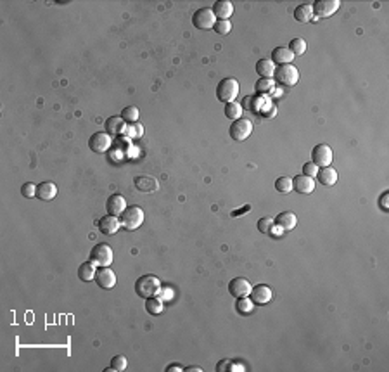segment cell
Returning <instances> with one entry per match:
<instances>
[{"label":"cell","mask_w":389,"mask_h":372,"mask_svg":"<svg viewBox=\"0 0 389 372\" xmlns=\"http://www.w3.org/2000/svg\"><path fill=\"white\" fill-rule=\"evenodd\" d=\"M237 312H240L242 315H249L255 310V303L249 296H244V298H237V305H235Z\"/></svg>","instance_id":"30"},{"label":"cell","mask_w":389,"mask_h":372,"mask_svg":"<svg viewBox=\"0 0 389 372\" xmlns=\"http://www.w3.org/2000/svg\"><path fill=\"white\" fill-rule=\"evenodd\" d=\"M292 59H294V54L287 49V47H275L272 50V63L273 64H292Z\"/></svg>","instance_id":"18"},{"label":"cell","mask_w":389,"mask_h":372,"mask_svg":"<svg viewBox=\"0 0 389 372\" xmlns=\"http://www.w3.org/2000/svg\"><path fill=\"white\" fill-rule=\"evenodd\" d=\"M332 160H334V152H332L330 146L327 144H318V146L313 147L312 151V163H315L318 168H325V166H330Z\"/></svg>","instance_id":"7"},{"label":"cell","mask_w":389,"mask_h":372,"mask_svg":"<svg viewBox=\"0 0 389 372\" xmlns=\"http://www.w3.org/2000/svg\"><path fill=\"white\" fill-rule=\"evenodd\" d=\"M21 194L26 199H32L33 196H37V185H33L32 182H26L23 187H21Z\"/></svg>","instance_id":"38"},{"label":"cell","mask_w":389,"mask_h":372,"mask_svg":"<svg viewBox=\"0 0 389 372\" xmlns=\"http://www.w3.org/2000/svg\"><path fill=\"white\" fill-rule=\"evenodd\" d=\"M275 223L287 232V230L294 229L296 223H298V218H296V215L292 211H282V213H279L277 218H275Z\"/></svg>","instance_id":"21"},{"label":"cell","mask_w":389,"mask_h":372,"mask_svg":"<svg viewBox=\"0 0 389 372\" xmlns=\"http://www.w3.org/2000/svg\"><path fill=\"white\" fill-rule=\"evenodd\" d=\"M216 23V16L209 7H201L192 16V24L198 30H211Z\"/></svg>","instance_id":"6"},{"label":"cell","mask_w":389,"mask_h":372,"mask_svg":"<svg viewBox=\"0 0 389 372\" xmlns=\"http://www.w3.org/2000/svg\"><path fill=\"white\" fill-rule=\"evenodd\" d=\"M135 185H137V189L142 192H151V191L157 189V182L154 178H149V177H137L135 178Z\"/></svg>","instance_id":"28"},{"label":"cell","mask_w":389,"mask_h":372,"mask_svg":"<svg viewBox=\"0 0 389 372\" xmlns=\"http://www.w3.org/2000/svg\"><path fill=\"white\" fill-rule=\"evenodd\" d=\"M159 291H161V281L152 274L142 275V277L137 279V282H135V293L141 298L157 296Z\"/></svg>","instance_id":"1"},{"label":"cell","mask_w":389,"mask_h":372,"mask_svg":"<svg viewBox=\"0 0 389 372\" xmlns=\"http://www.w3.org/2000/svg\"><path fill=\"white\" fill-rule=\"evenodd\" d=\"M386 198H387V192H384V194H382V199H381V206H382V209H387Z\"/></svg>","instance_id":"42"},{"label":"cell","mask_w":389,"mask_h":372,"mask_svg":"<svg viewBox=\"0 0 389 372\" xmlns=\"http://www.w3.org/2000/svg\"><path fill=\"white\" fill-rule=\"evenodd\" d=\"M239 95V82L235 78H230L227 76L224 78L216 87V97L220 102L224 104H229V102H234Z\"/></svg>","instance_id":"2"},{"label":"cell","mask_w":389,"mask_h":372,"mask_svg":"<svg viewBox=\"0 0 389 372\" xmlns=\"http://www.w3.org/2000/svg\"><path fill=\"white\" fill-rule=\"evenodd\" d=\"M256 73L261 78H273L275 74V64L268 59H261L256 63Z\"/></svg>","instance_id":"25"},{"label":"cell","mask_w":389,"mask_h":372,"mask_svg":"<svg viewBox=\"0 0 389 372\" xmlns=\"http://www.w3.org/2000/svg\"><path fill=\"white\" fill-rule=\"evenodd\" d=\"M113 146V139L107 132H95L89 139V147L97 154H102V152L109 151Z\"/></svg>","instance_id":"9"},{"label":"cell","mask_w":389,"mask_h":372,"mask_svg":"<svg viewBox=\"0 0 389 372\" xmlns=\"http://www.w3.org/2000/svg\"><path fill=\"white\" fill-rule=\"evenodd\" d=\"M58 196V187L52 182H42L37 185V198L40 201H52Z\"/></svg>","instance_id":"19"},{"label":"cell","mask_w":389,"mask_h":372,"mask_svg":"<svg viewBox=\"0 0 389 372\" xmlns=\"http://www.w3.org/2000/svg\"><path fill=\"white\" fill-rule=\"evenodd\" d=\"M126 130V123L121 116H111L107 118L106 121V132L109 135H118V134H123Z\"/></svg>","instance_id":"22"},{"label":"cell","mask_w":389,"mask_h":372,"mask_svg":"<svg viewBox=\"0 0 389 372\" xmlns=\"http://www.w3.org/2000/svg\"><path fill=\"white\" fill-rule=\"evenodd\" d=\"M253 132V123L247 120V118H239V120L232 121L230 125V137L237 142H242L251 135Z\"/></svg>","instance_id":"8"},{"label":"cell","mask_w":389,"mask_h":372,"mask_svg":"<svg viewBox=\"0 0 389 372\" xmlns=\"http://www.w3.org/2000/svg\"><path fill=\"white\" fill-rule=\"evenodd\" d=\"M313 6V14L317 17H329L339 9V0H317Z\"/></svg>","instance_id":"10"},{"label":"cell","mask_w":389,"mask_h":372,"mask_svg":"<svg viewBox=\"0 0 389 372\" xmlns=\"http://www.w3.org/2000/svg\"><path fill=\"white\" fill-rule=\"evenodd\" d=\"M90 261L95 267H109L113 263V249L111 246L104 243H99L92 248L90 251Z\"/></svg>","instance_id":"5"},{"label":"cell","mask_w":389,"mask_h":372,"mask_svg":"<svg viewBox=\"0 0 389 372\" xmlns=\"http://www.w3.org/2000/svg\"><path fill=\"white\" fill-rule=\"evenodd\" d=\"M120 116L123 118L126 125H132V123H137V121H138V116H141V113H138V108L137 106H126L123 111H121Z\"/></svg>","instance_id":"29"},{"label":"cell","mask_w":389,"mask_h":372,"mask_svg":"<svg viewBox=\"0 0 389 372\" xmlns=\"http://www.w3.org/2000/svg\"><path fill=\"white\" fill-rule=\"evenodd\" d=\"M287 49H289L294 56H301V54H304V52H307V49H308L307 40H303V38H292L291 43H289V47H287Z\"/></svg>","instance_id":"31"},{"label":"cell","mask_w":389,"mask_h":372,"mask_svg":"<svg viewBox=\"0 0 389 372\" xmlns=\"http://www.w3.org/2000/svg\"><path fill=\"white\" fill-rule=\"evenodd\" d=\"M164 370H166V372H182L183 367H182L180 364H170Z\"/></svg>","instance_id":"40"},{"label":"cell","mask_w":389,"mask_h":372,"mask_svg":"<svg viewBox=\"0 0 389 372\" xmlns=\"http://www.w3.org/2000/svg\"><path fill=\"white\" fill-rule=\"evenodd\" d=\"M211 11L216 16V19H229L234 14V6L229 0H218V2H215V6L211 7Z\"/></svg>","instance_id":"17"},{"label":"cell","mask_w":389,"mask_h":372,"mask_svg":"<svg viewBox=\"0 0 389 372\" xmlns=\"http://www.w3.org/2000/svg\"><path fill=\"white\" fill-rule=\"evenodd\" d=\"M273 223H275V220H273V218H270V217L260 218V220H258V230L263 232V234H268L270 229L273 227Z\"/></svg>","instance_id":"37"},{"label":"cell","mask_w":389,"mask_h":372,"mask_svg":"<svg viewBox=\"0 0 389 372\" xmlns=\"http://www.w3.org/2000/svg\"><path fill=\"white\" fill-rule=\"evenodd\" d=\"M216 370L218 372H224V370L235 372V370H244V367L240 365V364H234V362H230V360H221V362H218Z\"/></svg>","instance_id":"36"},{"label":"cell","mask_w":389,"mask_h":372,"mask_svg":"<svg viewBox=\"0 0 389 372\" xmlns=\"http://www.w3.org/2000/svg\"><path fill=\"white\" fill-rule=\"evenodd\" d=\"M95 282L99 284V287L102 289H113L116 286V275L109 267H100L95 274Z\"/></svg>","instance_id":"12"},{"label":"cell","mask_w":389,"mask_h":372,"mask_svg":"<svg viewBox=\"0 0 389 372\" xmlns=\"http://www.w3.org/2000/svg\"><path fill=\"white\" fill-rule=\"evenodd\" d=\"M121 223H120V218L115 217V215H106L99 220V230L102 232L104 235H113L120 230Z\"/></svg>","instance_id":"15"},{"label":"cell","mask_w":389,"mask_h":372,"mask_svg":"<svg viewBox=\"0 0 389 372\" xmlns=\"http://www.w3.org/2000/svg\"><path fill=\"white\" fill-rule=\"evenodd\" d=\"M213 30H215L218 35H229L232 32V23H230L229 19H216Z\"/></svg>","instance_id":"34"},{"label":"cell","mask_w":389,"mask_h":372,"mask_svg":"<svg viewBox=\"0 0 389 372\" xmlns=\"http://www.w3.org/2000/svg\"><path fill=\"white\" fill-rule=\"evenodd\" d=\"M317 177H318V182L325 187H332L336 182H338V172H336L334 168H330V166H325V168L318 170Z\"/></svg>","instance_id":"20"},{"label":"cell","mask_w":389,"mask_h":372,"mask_svg":"<svg viewBox=\"0 0 389 372\" xmlns=\"http://www.w3.org/2000/svg\"><path fill=\"white\" fill-rule=\"evenodd\" d=\"M313 17V6L312 4H301L294 9V19L299 21V23H307V21H312Z\"/></svg>","instance_id":"24"},{"label":"cell","mask_w":389,"mask_h":372,"mask_svg":"<svg viewBox=\"0 0 389 372\" xmlns=\"http://www.w3.org/2000/svg\"><path fill=\"white\" fill-rule=\"evenodd\" d=\"M95 274H97V269H95V265L92 263V261H85V263H81L80 269H78V277H80V281L83 282L94 281Z\"/></svg>","instance_id":"23"},{"label":"cell","mask_w":389,"mask_h":372,"mask_svg":"<svg viewBox=\"0 0 389 372\" xmlns=\"http://www.w3.org/2000/svg\"><path fill=\"white\" fill-rule=\"evenodd\" d=\"M251 282L244 277H235L230 281L229 284V293L232 295L234 298H244V296H249L251 295Z\"/></svg>","instance_id":"11"},{"label":"cell","mask_w":389,"mask_h":372,"mask_svg":"<svg viewBox=\"0 0 389 372\" xmlns=\"http://www.w3.org/2000/svg\"><path fill=\"white\" fill-rule=\"evenodd\" d=\"M255 90L258 94H268L270 90H273V78H260L255 85Z\"/></svg>","instance_id":"32"},{"label":"cell","mask_w":389,"mask_h":372,"mask_svg":"<svg viewBox=\"0 0 389 372\" xmlns=\"http://www.w3.org/2000/svg\"><path fill=\"white\" fill-rule=\"evenodd\" d=\"M146 312L151 315H159L163 312V300L157 296L146 298Z\"/></svg>","instance_id":"27"},{"label":"cell","mask_w":389,"mask_h":372,"mask_svg":"<svg viewBox=\"0 0 389 372\" xmlns=\"http://www.w3.org/2000/svg\"><path fill=\"white\" fill-rule=\"evenodd\" d=\"M106 209H107V215H121V213L126 209V201L121 194H113L111 198L107 199L106 203Z\"/></svg>","instance_id":"16"},{"label":"cell","mask_w":389,"mask_h":372,"mask_svg":"<svg viewBox=\"0 0 389 372\" xmlns=\"http://www.w3.org/2000/svg\"><path fill=\"white\" fill-rule=\"evenodd\" d=\"M275 189H277L279 192H282V194H287V192L292 191V178L289 177H281L275 180Z\"/></svg>","instance_id":"33"},{"label":"cell","mask_w":389,"mask_h":372,"mask_svg":"<svg viewBox=\"0 0 389 372\" xmlns=\"http://www.w3.org/2000/svg\"><path fill=\"white\" fill-rule=\"evenodd\" d=\"M242 111H244V108H242V104H239V102H229V104H225V108H224V113H225V116L229 118V120H232V121H235V120H239V118H242Z\"/></svg>","instance_id":"26"},{"label":"cell","mask_w":389,"mask_h":372,"mask_svg":"<svg viewBox=\"0 0 389 372\" xmlns=\"http://www.w3.org/2000/svg\"><path fill=\"white\" fill-rule=\"evenodd\" d=\"M249 298H251L255 305H266V303L272 301L273 293L268 286H265V284H258V286H255L251 289V295H249Z\"/></svg>","instance_id":"13"},{"label":"cell","mask_w":389,"mask_h":372,"mask_svg":"<svg viewBox=\"0 0 389 372\" xmlns=\"http://www.w3.org/2000/svg\"><path fill=\"white\" fill-rule=\"evenodd\" d=\"M292 189L299 194H312L315 189V180L313 177H308V175H296L292 178Z\"/></svg>","instance_id":"14"},{"label":"cell","mask_w":389,"mask_h":372,"mask_svg":"<svg viewBox=\"0 0 389 372\" xmlns=\"http://www.w3.org/2000/svg\"><path fill=\"white\" fill-rule=\"evenodd\" d=\"M126 367H128V360H126V357H123V355L113 357V360H111V369L113 370L121 372V370H125Z\"/></svg>","instance_id":"35"},{"label":"cell","mask_w":389,"mask_h":372,"mask_svg":"<svg viewBox=\"0 0 389 372\" xmlns=\"http://www.w3.org/2000/svg\"><path fill=\"white\" fill-rule=\"evenodd\" d=\"M303 173L304 175H308V177H317V173H318V166L315 165V163H304L303 165Z\"/></svg>","instance_id":"39"},{"label":"cell","mask_w":389,"mask_h":372,"mask_svg":"<svg viewBox=\"0 0 389 372\" xmlns=\"http://www.w3.org/2000/svg\"><path fill=\"white\" fill-rule=\"evenodd\" d=\"M273 78L277 80L281 85H286V87H292L296 85L299 80V71L294 64H282V66L275 68V74Z\"/></svg>","instance_id":"4"},{"label":"cell","mask_w":389,"mask_h":372,"mask_svg":"<svg viewBox=\"0 0 389 372\" xmlns=\"http://www.w3.org/2000/svg\"><path fill=\"white\" fill-rule=\"evenodd\" d=\"M144 222V211L141 206H126V209L120 215L121 227L126 230H137Z\"/></svg>","instance_id":"3"},{"label":"cell","mask_w":389,"mask_h":372,"mask_svg":"<svg viewBox=\"0 0 389 372\" xmlns=\"http://www.w3.org/2000/svg\"><path fill=\"white\" fill-rule=\"evenodd\" d=\"M183 370H185V372H203V369H201V367H198V365L185 367V369H183Z\"/></svg>","instance_id":"41"}]
</instances>
